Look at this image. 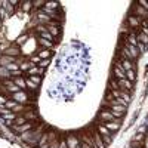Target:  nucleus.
<instances>
[{
	"label": "nucleus",
	"mask_w": 148,
	"mask_h": 148,
	"mask_svg": "<svg viewBox=\"0 0 148 148\" xmlns=\"http://www.w3.org/2000/svg\"><path fill=\"white\" fill-rule=\"evenodd\" d=\"M42 135H43V127H36V129H31V130L21 133L19 138H21V141L27 142L28 145H39Z\"/></svg>",
	"instance_id": "obj_1"
},
{
	"label": "nucleus",
	"mask_w": 148,
	"mask_h": 148,
	"mask_svg": "<svg viewBox=\"0 0 148 148\" xmlns=\"http://www.w3.org/2000/svg\"><path fill=\"white\" fill-rule=\"evenodd\" d=\"M10 99H14V101H16L18 104H22V105H27V104L30 102L28 93H27L25 90H19V92H16V93H12Z\"/></svg>",
	"instance_id": "obj_2"
},
{
	"label": "nucleus",
	"mask_w": 148,
	"mask_h": 148,
	"mask_svg": "<svg viewBox=\"0 0 148 148\" xmlns=\"http://www.w3.org/2000/svg\"><path fill=\"white\" fill-rule=\"evenodd\" d=\"M36 127H37V121H27V123H24V125H21V126H12V129H14L15 132H18V133H24V132L36 129Z\"/></svg>",
	"instance_id": "obj_3"
},
{
	"label": "nucleus",
	"mask_w": 148,
	"mask_h": 148,
	"mask_svg": "<svg viewBox=\"0 0 148 148\" xmlns=\"http://www.w3.org/2000/svg\"><path fill=\"white\" fill-rule=\"evenodd\" d=\"M116 117L113 116V113L110 111V108H102L101 110V113H99V121L101 123H107V121H113Z\"/></svg>",
	"instance_id": "obj_4"
},
{
	"label": "nucleus",
	"mask_w": 148,
	"mask_h": 148,
	"mask_svg": "<svg viewBox=\"0 0 148 148\" xmlns=\"http://www.w3.org/2000/svg\"><path fill=\"white\" fill-rule=\"evenodd\" d=\"M101 125H104L110 132H117L120 129V119H114L113 121H107V123H101Z\"/></svg>",
	"instance_id": "obj_5"
},
{
	"label": "nucleus",
	"mask_w": 148,
	"mask_h": 148,
	"mask_svg": "<svg viewBox=\"0 0 148 148\" xmlns=\"http://www.w3.org/2000/svg\"><path fill=\"white\" fill-rule=\"evenodd\" d=\"M19 53H21V49H19V46H15V45H12V46L6 47L5 51H3V55H8V56H14V58H16Z\"/></svg>",
	"instance_id": "obj_6"
},
{
	"label": "nucleus",
	"mask_w": 148,
	"mask_h": 148,
	"mask_svg": "<svg viewBox=\"0 0 148 148\" xmlns=\"http://www.w3.org/2000/svg\"><path fill=\"white\" fill-rule=\"evenodd\" d=\"M117 83H119V88H120V90H123V92H130V89H132V86H133V83L132 82H129L127 79H121V80H117Z\"/></svg>",
	"instance_id": "obj_7"
},
{
	"label": "nucleus",
	"mask_w": 148,
	"mask_h": 148,
	"mask_svg": "<svg viewBox=\"0 0 148 148\" xmlns=\"http://www.w3.org/2000/svg\"><path fill=\"white\" fill-rule=\"evenodd\" d=\"M88 132L92 135V138H93V141H95L96 148H105V145H104V142H102V138H101V135H99V133L95 132L93 129H90V130H88Z\"/></svg>",
	"instance_id": "obj_8"
},
{
	"label": "nucleus",
	"mask_w": 148,
	"mask_h": 148,
	"mask_svg": "<svg viewBox=\"0 0 148 148\" xmlns=\"http://www.w3.org/2000/svg\"><path fill=\"white\" fill-rule=\"evenodd\" d=\"M123 47H125L126 51L132 55V58H133L135 61L139 58V53H141V52L138 51V47H136V46H132V45H129V43H125V45H123Z\"/></svg>",
	"instance_id": "obj_9"
},
{
	"label": "nucleus",
	"mask_w": 148,
	"mask_h": 148,
	"mask_svg": "<svg viewBox=\"0 0 148 148\" xmlns=\"http://www.w3.org/2000/svg\"><path fill=\"white\" fill-rule=\"evenodd\" d=\"M65 142H67L68 148H79V138L76 136V135H73V133H70L67 136Z\"/></svg>",
	"instance_id": "obj_10"
},
{
	"label": "nucleus",
	"mask_w": 148,
	"mask_h": 148,
	"mask_svg": "<svg viewBox=\"0 0 148 148\" xmlns=\"http://www.w3.org/2000/svg\"><path fill=\"white\" fill-rule=\"evenodd\" d=\"M144 21V18H139V16H127V24H129V25L132 27V28H138L139 25H141V22Z\"/></svg>",
	"instance_id": "obj_11"
},
{
	"label": "nucleus",
	"mask_w": 148,
	"mask_h": 148,
	"mask_svg": "<svg viewBox=\"0 0 148 148\" xmlns=\"http://www.w3.org/2000/svg\"><path fill=\"white\" fill-rule=\"evenodd\" d=\"M37 56H39L40 59H51L52 52H51V49H43V47H40L39 51H37Z\"/></svg>",
	"instance_id": "obj_12"
},
{
	"label": "nucleus",
	"mask_w": 148,
	"mask_h": 148,
	"mask_svg": "<svg viewBox=\"0 0 148 148\" xmlns=\"http://www.w3.org/2000/svg\"><path fill=\"white\" fill-rule=\"evenodd\" d=\"M125 43H129V45H132V46H138V39H136V33L135 31H130V34L126 37V40H125Z\"/></svg>",
	"instance_id": "obj_13"
},
{
	"label": "nucleus",
	"mask_w": 148,
	"mask_h": 148,
	"mask_svg": "<svg viewBox=\"0 0 148 148\" xmlns=\"http://www.w3.org/2000/svg\"><path fill=\"white\" fill-rule=\"evenodd\" d=\"M22 116L25 117L27 121H37V119H39V117H37V113H36L34 110H31V111H25V113H22Z\"/></svg>",
	"instance_id": "obj_14"
},
{
	"label": "nucleus",
	"mask_w": 148,
	"mask_h": 148,
	"mask_svg": "<svg viewBox=\"0 0 148 148\" xmlns=\"http://www.w3.org/2000/svg\"><path fill=\"white\" fill-rule=\"evenodd\" d=\"M0 8H3L8 15H14V12H15V8L12 6L9 2H0Z\"/></svg>",
	"instance_id": "obj_15"
},
{
	"label": "nucleus",
	"mask_w": 148,
	"mask_h": 148,
	"mask_svg": "<svg viewBox=\"0 0 148 148\" xmlns=\"http://www.w3.org/2000/svg\"><path fill=\"white\" fill-rule=\"evenodd\" d=\"M12 62H16V58L8 56V55H3L2 58H0V64H2L3 67H6V65H9V64H12Z\"/></svg>",
	"instance_id": "obj_16"
},
{
	"label": "nucleus",
	"mask_w": 148,
	"mask_h": 148,
	"mask_svg": "<svg viewBox=\"0 0 148 148\" xmlns=\"http://www.w3.org/2000/svg\"><path fill=\"white\" fill-rule=\"evenodd\" d=\"M10 77H12V73L8 71L6 67L0 65V79H2V80H8V79H10Z\"/></svg>",
	"instance_id": "obj_17"
},
{
	"label": "nucleus",
	"mask_w": 148,
	"mask_h": 148,
	"mask_svg": "<svg viewBox=\"0 0 148 148\" xmlns=\"http://www.w3.org/2000/svg\"><path fill=\"white\" fill-rule=\"evenodd\" d=\"M119 58H120L121 67H123V70H125V71L133 70V62H130V61H127V59H125V58H121V56H119Z\"/></svg>",
	"instance_id": "obj_18"
},
{
	"label": "nucleus",
	"mask_w": 148,
	"mask_h": 148,
	"mask_svg": "<svg viewBox=\"0 0 148 148\" xmlns=\"http://www.w3.org/2000/svg\"><path fill=\"white\" fill-rule=\"evenodd\" d=\"M42 9H46V10H59V3L58 2H46V5Z\"/></svg>",
	"instance_id": "obj_19"
},
{
	"label": "nucleus",
	"mask_w": 148,
	"mask_h": 148,
	"mask_svg": "<svg viewBox=\"0 0 148 148\" xmlns=\"http://www.w3.org/2000/svg\"><path fill=\"white\" fill-rule=\"evenodd\" d=\"M133 14H135V16H139V18H145L147 16V10L144 9V8H141V6H135V10H133Z\"/></svg>",
	"instance_id": "obj_20"
},
{
	"label": "nucleus",
	"mask_w": 148,
	"mask_h": 148,
	"mask_svg": "<svg viewBox=\"0 0 148 148\" xmlns=\"http://www.w3.org/2000/svg\"><path fill=\"white\" fill-rule=\"evenodd\" d=\"M46 28H47L49 33L53 36V39H58V37H59V34H61V28H58V27H51V25H46Z\"/></svg>",
	"instance_id": "obj_21"
},
{
	"label": "nucleus",
	"mask_w": 148,
	"mask_h": 148,
	"mask_svg": "<svg viewBox=\"0 0 148 148\" xmlns=\"http://www.w3.org/2000/svg\"><path fill=\"white\" fill-rule=\"evenodd\" d=\"M14 82H15V84L18 86V88L22 90V89H27V84H25V79L24 77H16V79H14Z\"/></svg>",
	"instance_id": "obj_22"
},
{
	"label": "nucleus",
	"mask_w": 148,
	"mask_h": 148,
	"mask_svg": "<svg viewBox=\"0 0 148 148\" xmlns=\"http://www.w3.org/2000/svg\"><path fill=\"white\" fill-rule=\"evenodd\" d=\"M34 65H36V64L30 62V61H24L22 64H19V70H21V71H25V73H27V71H28L30 68H33Z\"/></svg>",
	"instance_id": "obj_23"
},
{
	"label": "nucleus",
	"mask_w": 148,
	"mask_h": 148,
	"mask_svg": "<svg viewBox=\"0 0 148 148\" xmlns=\"http://www.w3.org/2000/svg\"><path fill=\"white\" fill-rule=\"evenodd\" d=\"M39 45L43 49H52L53 47V42H49V40H45V39H39Z\"/></svg>",
	"instance_id": "obj_24"
},
{
	"label": "nucleus",
	"mask_w": 148,
	"mask_h": 148,
	"mask_svg": "<svg viewBox=\"0 0 148 148\" xmlns=\"http://www.w3.org/2000/svg\"><path fill=\"white\" fill-rule=\"evenodd\" d=\"M136 39H138V42H139V43H142V45L148 46V37H147V36H145L142 31L136 33Z\"/></svg>",
	"instance_id": "obj_25"
},
{
	"label": "nucleus",
	"mask_w": 148,
	"mask_h": 148,
	"mask_svg": "<svg viewBox=\"0 0 148 148\" xmlns=\"http://www.w3.org/2000/svg\"><path fill=\"white\" fill-rule=\"evenodd\" d=\"M21 9L24 12H30L31 10V6H33V2H30V0H27V2H21Z\"/></svg>",
	"instance_id": "obj_26"
},
{
	"label": "nucleus",
	"mask_w": 148,
	"mask_h": 148,
	"mask_svg": "<svg viewBox=\"0 0 148 148\" xmlns=\"http://www.w3.org/2000/svg\"><path fill=\"white\" fill-rule=\"evenodd\" d=\"M16 117H18V114L12 113V111H8V113H5V114H3V119H5L6 121H14Z\"/></svg>",
	"instance_id": "obj_27"
},
{
	"label": "nucleus",
	"mask_w": 148,
	"mask_h": 148,
	"mask_svg": "<svg viewBox=\"0 0 148 148\" xmlns=\"http://www.w3.org/2000/svg\"><path fill=\"white\" fill-rule=\"evenodd\" d=\"M24 123H27V120H25V117L21 114V116H18V117L14 120V126H21V125H24Z\"/></svg>",
	"instance_id": "obj_28"
},
{
	"label": "nucleus",
	"mask_w": 148,
	"mask_h": 148,
	"mask_svg": "<svg viewBox=\"0 0 148 148\" xmlns=\"http://www.w3.org/2000/svg\"><path fill=\"white\" fill-rule=\"evenodd\" d=\"M40 39H45V40H49V42H53V36L49 33V31H45V33H40Z\"/></svg>",
	"instance_id": "obj_29"
},
{
	"label": "nucleus",
	"mask_w": 148,
	"mask_h": 148,
	"mask_svg": "<svg viewBox=\"0 0 148 148\" xmlns=\"http://www.w3.org/2000/svg\"><path fill=\"white\" fill-rule=\"evenodd\" d=\"M16 105H18V102H16V101H14V99H8V101H6V104H5V107H6L8 110H10V111L14 110Z\"/></svg>",
	"instance_id": "obj_30"
},
{
	"label": "nucleus",
	"mask_w": 148,
	"mask_h": 148,
	"mask_svg": "<svg viewBox=\"0 0 148 148\" xmlns=\"http://www.w3.org/2000/svg\"><path fill=\"white\" fill-rule=\"evenodd\" d=\"M98 132H99V135H102V136H104V135H111V132L104 125H98Z\"/></svg>",
	"instance_id": "obj_31"
},
{
	"label": "nucleus",
	"mask_w": 148,
	"mask_h": 148,
	"mask_svg": "<svg viewBox=\"0 0 148 148\" xmlns=\"http://www.w3.org/2000/svg\"><path fill=\"white\" fill-rule=\"evenodd\" d=\"M25 84H27V88H28L30 90H36L37 88H39V86H37L36 83H33L30 79H25Z\"/></svg>",
	"instance_id": "obj_32"
},
{
	"label": "nucleus",
	"mask_w": 148,
	"mask_h": 148,
	"mask_svg": "<svg viewBox=\"0 0 148 148\" xmlns=\"http://www.w3.org/2000/svg\"><path fill=\"white\" fill-rule=\"evenodd\" d=\"M6 68H8V71H10V73H14V71H18V70H19V65H18L16 62H12V64L6 65Z\"/></svg>",
	"instance_id": "obj_33"
},
{
	"label": "nucleus",
	"mask_w": 148,
	"mask_h": 148,
	"mask_svg": "<svg viewBox=\"0 0 148 148\" xmlns=\"http://www.w3.org/2000/svg\"><path fill=\"white\" fill-rule=\"evenodd\" d=\"M126 79H127L129 82L133 83V80H135V70H129V71H126Z\"/></svg>",
	"instance_id": "obj_34"
},
{
	"label": "nucleus",
	"mask_w": 148,
	"mask_h": 148,
	"mask_svg": "<svg viewBox=\"0 0 148 148\" xmlns=\"http://www.w3.org/2000/svg\"><path fill=\"white\" fill-rule=\"evenodd\" d=\"M110 86H111V90H120V88H119V83H117V80H116V79H111Z\"/></svg>",
	"instance_id": "obj_35"
},
{
	"label": "nucleus",
	"mask_w": 148,
	"mask_h": 148,
	"mask_svg": "<svg viewBox=\"0 0 148 148\" xmlns=\"http://www.w3.org/2000/svg\"><path fill=\"white\" fill-rule=\"evenodd\" d=\"M45 5H46V2H43V0H34V2H33V6H34L36 9H39V8L42 9Z\"/></svg>",
	"instance_id": "obj_36"
},
{
	"label": "nucleus",
	"mask_w": 148,
	"mask_h": 148,
	"mask_svg": "<svg viewBox=\"0 0 148 148\" xmlns=\"http://www.w3.org/2000/svg\"><path fill=\"white\" fill-rule=\"evenodd\" d=\"M59 147V141L56 139V141H53V142H49V144H46L45 147H42V148H58Z\"/></svg>",
	"instance_id": "obj_37"
},
{
	"label": "nucleus",
	"mask_w": 148,
	"mask_h": 148,
	"mask_svg": "<svg viewBox=\"0 0 148 148\" xmlns=\"http://www.w3.org/2000/svg\"><path fill=\"white\" fill-rule=\"evenodd\" d=\"M27 39H28V36H27V34H22V36L19 37V39L16 40V46H22V45H24V42H25Z\"/></svg>",
	"instance_id": "obj_38"
},
{
	"label": "nucleus",
	"mask_w": 148,
	"mask_h": 148,
	"mask_svg": "<svg viewBox=\"0 0 148 148\" xmlns=\"http://www.w3.org/2000/svg\"><path fill=\"white\" fill-rule=\"evenodd\" d=\"M28 79H30L33 83H36L37 86H39V84H40V82H42V77H40V76H30Z\"/></svg>",
	"instance_id": "obj_39"
},
{
	"label": "nucleus",
	"mask_w": 148,
	"mask_h": 148,
	"mask_svg": "<svg viewBox=\"0 0 148 148\" xmlns=\"http://www.w3.org/2000/svg\"><path fill=\"white\" fill-rule=\"evenodd\" d=\"M101 138H102L104 145H108V144H111V141H113V139H111V135H104V136L101 135Z\"/></svg>",
	"instance_id": "obj_40"
},
{
	"label": "nucleus",
	"mask_w": 148,
	"mask_h": 148,
	"mask_svg": "<svg viewBox=\"0 0 148 148\" xmlns=\"http://www.w3.org/2000/svg\"><path fill=\"white\" fill-rule=\"evenodd\" d=\"M138 6H141V8H144L145 10H148V0H139Z\"/></svg>",
	"instance_id": "obj_41"
},
{
	"label": "nucleus",
	"mask_w": 148,
	"mask_h": 148,
	"mask_svg": "<svg viewBox=\"0 0 148 148\" xmlns=\"http://www.w3.org/2000/svg\"><path fill=\"white\" fill-rule=\"evenodd\" d=\"M40 61H42V59H40L39 56H37V55H33V56L30 58V62H33V64H36V65H37V64H39V62H40Z\"/></svg>",
	"instance_id": "obj_42"
},
{
	"label": "nucleus",
	"mask_w": 148,
	"mask_h": 148,
	"mask_svg": "<svg viewBox=\"0 0 148 148\" xmlns=\"http://www.w3.org/2000/svg\"><path fill=\"white\" fill-rule=\"evenodd\" d=\"M49 61H51V59H42L40 62H39V67H42V68H46V67H47V64H49Z\"/></svg>",
	"instance_id": "obj_43"
},
{
	"label": "nucleus",
	"mask_w": 148,
	"mask_h": 148,
	"mask_svg": "<svg viewBox=\"0 0 148 148\" xmlns=\"http://www.w3.org/2000/svg\"><path fill=\"white\" fill-rule=\"evenodd\" d=\"M22 74H24V71L18 70V71H14V73H12V77H14V79H16V77H22Z\"/></svg>",
	"instance_id": "obj_44"
},
{
	"label": "nucleus",
	"mask_w": 148,
	"mask_h": 148,
	"mask_svg": "<svg viewBox=\"0 0 148 148\" xmlns=\"http://www.w3.org/2000/svg\"><path fill=\"white\" fill-rule=\"evenodd\" d=\"M8 99H10V98H8V96H3V95H0V107H2V105H5Z\"/></svg>",
	"instance_id": "obj_45"
},
{
	"label": "nucleus",
	"mask_w": 148,
	"mask_h": 148,
	"mask_svg": "<svg viewBox=\"0 0 148 148\" xmlns=\"http://www.w3.org/2000/svg\"><path fill=\"white\" fill-rule=\"evenodd\" d=\"M136 47H138V51H139V52H144L145 49H147V46H145V45H142V43H138V46H136Z\"/></svg>",
	"instance_id": "obj_46"
},
{
	"label": "nucleus",
	"mask_w": 148,
	"mask_h": 148,
	"mask_svg": "<svg viewBox=\"0 0 148 148\" xmlns=\"http://www.w3.org/2000/svg\"><path fill=\"white\" fill-rule=\"evenodd\" d=\"M58 148H68V147H67V142H65V141H59V147H58Z\"/></svg>",
	"instance_id": "obj_47"
},
{
	"label": "nucleus",
	"mask_w": 148,
	"mask_h": 148,
	"mask_svg": "<svg viewBox=\"0 0 148 148\" xmlns=\"http://www.w3.org/2000/svg\"><path fill=\"white\" fill-rule=\"evenodd\" d=\"M9 3H10L12 6H14V8H15V6H16V5H19L21 2H18V0H9Z\"/></svg>",
	"instance_id": "obj_48"
},
{
	"label": "nucleus",
	"mask_w": 148,
	"mask_h": 148,
	"mask_svg": "<svg viewBox=\"0 0 148 148\" xmlns=\"http://www.w3.org/2000/svg\"><path fill=\"white\" fill-rule=\"evenodd\" d=\"M141 25H142V27H147V28H148V18H147V19H144V21L141 22Z\"/></svg>",
	"instance_id": "obj_49"
},
{
	"label": "nucleus",
	"mask_w": 148,
	"mask_h": 148,
	"mask_svg": "<svg viewBox=\"0 0 148 148\" xmlns=\"http://www.w3.org/2000/svg\"><path fill=\"white\" fill-rule=\"evenodd\" d=\"M141 31H142V33H144V34L148 37V28H147V27H142V30H141Z\"/></svg>",
	"instance_id": "obj_50"
},
{
	"label": "nucleus",
	"mask_w": 148,
	"mask_h": 148,
	"mask_svg": "<svg viewBox=\"0 0 148 148\" xmlns=\"http://www.w3.org/2000/svg\"><path fill=\"white\" fill-rule=\"evenodd\" d=\"M82 148H92L89 144H86V142H82Z\"/></svg>",
	"instance_id": "obj_51"
},
{
	"label": "nucleus",
	"mask_w": 148,
	"mask_h": 148,
	"mask_svg": "<svg viewBox=\"0 0 148 148\" xmlns=\"http://www.w3.org/2000/svg\"><path fill=\"white\" fill-rule=\"evenodd\" d=\"M0 24H2V15H0Z\"/></svg>",
	"instance_id": "obj_52"
},
{
	"label": "nucleus",
	"mask_w": 148,
	"mask_h": 148,
	"mask_svg": "<svg viewBox=\"0 0 148 148\" xmlns=\"http://www.w3.org/2000/svg\"><path fill=\"white\" fill-rule=\"evenodd\" d=\"M147 15H148V10H147Z\"/></svg>",
	"instance_id": "obj_53"
}]
</instances>
